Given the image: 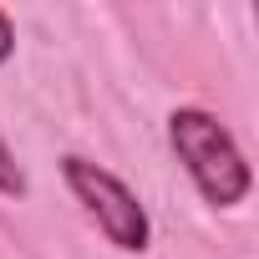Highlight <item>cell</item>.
<instances>
[{"mask_svg": "<svg viewBox=\"0 0 259 259\" xmlns=\"http://www.w3.org/2000/svg\"><path fill=\"white\" fill-rule=\"evenodd\" d=\"M11 51H16V26H11L6 11H0V61H11Z\"/></svg>", "mask_w": 259, "mask_h": 259, "instance_id": "obj_4", "label": "cell"}, {"mask_svg": "<svg viewBox=\"0 0 259 259\" xmlns=\"http://www.w3.org/2000/svg\"><path fill=\"white\" fill-rule=\"evenodd\" d=\"M61 178L71 188V198L87 208V219L102 229V239L122 254H143L153 244V224H148V208L138 203V193L127 188L117 173H107L102 163H87V158H61Z\"/></svg>", "mask_w": 259, "mask_h": 259, "instance_id": "obj_2", "label": "cell"}, {"mask_svg": "<svg viewBox=\"0 0 259 259\" xmlns=\"http://www.w3.org/2000/svg\"><path fill=\"white\" fill-rule=\"evenodd\" d=\"M168 143L178 153V163L188 168V178L198 183V193L213 203V208H234L249 198L254 188V173H249V158L239 153L234 133L203 107H178L168 117Z\"/></svg>", "mask_w": 259, "mask_h": 259, "instance_id": "obj_1", "label": "cell"}, {"mask_svg": "<svg viewBox=\"0 0 259 259\" xmlns=\"http://www.w3.org/2000/svg\"><path fill=\"white\" fill-rule=\"evenodd\" d=\"M0 193L6 198H26V173H21V163H16L6 138H0Z\"/></svg>", "mask_w": 259, "mask_h": 259, "instance_id": "obj_3", "label": "cell"}]
</instances>
